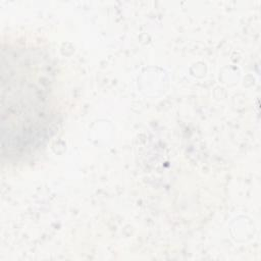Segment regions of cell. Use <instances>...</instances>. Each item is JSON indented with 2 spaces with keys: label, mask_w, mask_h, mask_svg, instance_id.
<instances>
[{
  "label": "cell",
  "mask_w": 261,
  "mask_h": 261,
  "mask_svg": "<svg viewBox=\"0 0 261 261\" xmlns=\"http://www.w3.org/2000/svg\"><path fill=\"white\" fill-rule=\"evenodd\" d=\"M7 94L2 93V146L7 154L20 155L38 147L49 121L48 89L44 77L32 76L28 66L14 72L8 63Z\"/></svg>",
  "instance_id": "cell-1"
}]
</instances>
